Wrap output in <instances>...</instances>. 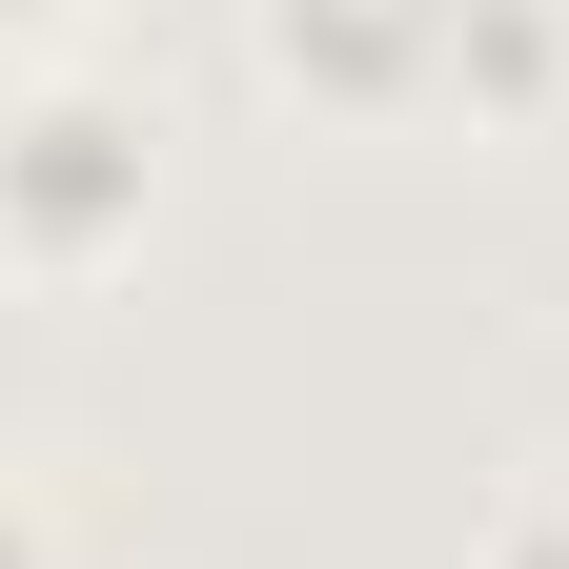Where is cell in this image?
I'll return each mask as SVG.
<instances>
[{
  "instance_id": "cell-3",
  "label": "cell",
  "mask_w": 569,
  "mask_h": 569,
  "mask_svg": "<svg viewBox=\"0 0 569 569\" xmlns=\"http://www.w3.org/2000/svg\"><path fill=\"white\" fill-rule=\"evenodd\" d=\"M0 569H41V529H21V509H0Z\"/></svg>"
},
{
  "instance_id": "cell-2",
  "label": "cell",
  "mask_w": 569,
  "mask_h": 569,
  "mask_svg": "<svg viewBox=\"0 0 569 569\" xmlns=\"http://www.w3.org/2000/svg\"><path fill=\"white\" fill-rule=\"evenodd\" d=\"M509 569H569V529H509Z\"/></svg>"
},
{
  "instance_id": "cell-1",
  "label": "cell",
  "mask_w": 569,
  "mask_h": 569,
  "mask_svg": "<svg viewBox=\"0 0 569 569\" xmlns=\"http://www.w3.org/2000/svg\"><path fill=\"white\" fill-rule=\"evenodd\" d=\"M122 203H142V142L102 102H21L0 122V224L21 244H82V224H122Z\"/></svg>"
}]
</instances>
